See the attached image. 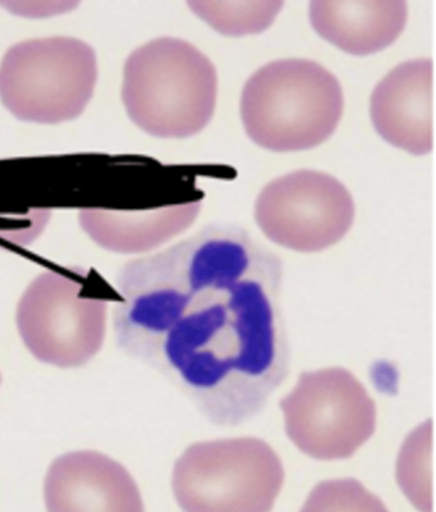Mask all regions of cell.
I'll list each match as a JSON object with an SVG mask.
<instances>
[{
    "label": "cell",
    "mask_w": 436,
    "mask_h": 512,
    "mask_svg": "<svg viewBox=\"0 0 436 512\" xmlns=\"http://www.w3.org/2000/svg\"><path fill=\"white\" fill-rule=\"evenodd\" d=\"M282 263L234 228H206L126 264L119 346L177 384L209 422L237 427L289 373Z\"/></svg>",
    "instance_id": "obj_1"
},
{
    "label": "cell",
    "mask_w": 436,
    "mask_h": 512,
    "mask_svg": "<svg viewBox=\"0 0 436 512\" xmlns=\"http://www.w3.org/2000/svg\"><path fill=\"white\" fill-rule=\"evenodd\" d=\"M108 300L81 269L40 274L21 297L17 326L43 363L81 367L102 349Z\"/></svg>",
    "instance_id": "obj_6"
},
{
    "label": "cell",
    "mask_w": 436,
    "mask_h": 512,
    "mask_svg": "<svg viewBox=\"0 0 436 512\" xmlns=\"http://www.w3.org/2000/svg\"><path fill=\"white\" fill-rule=\"evenodd\" d=\"M44 495L48 512H144L131 474L94 451L58 457L45 478Z\"/></svg>",
    "instance_id": "obj_9"
},
{
    "label": "cell",
    "mask_w": 436,
    "mask_h": 512,
    "mask_svg": "<svg viewBox=\"0 0 436 512\" xmlns=\"http://www.w3.org/2000/svg\"><path fill=\"white\" fill-rule=\"evenodd\" d=\"M434 64L431 59L399 64L371 95V121L389 144L415 155L434 145Z\"/></svg>",
    "instance_id": "obj_10"
},
{
    "label": "cell",
    "mask_w": 436,
    "mask_h": 512,
    "mask_svg": "<svg viewBox=\"0 0 436 512\" xmlns=\"http://www.w3.org/2000/svg\"><path fill=\"white\" fill-rule=\"evenodd\" d=\"M94 49L73 38L36 39L13 45L0 63V100L18 120H75L94 94Z\"/></svg>",
    "instance_id": "obj_5"
},
{
    "label": "cell",
    "mask_w": 436,
    "mask_h": 512,
    "mask_svg": "<svg viewBox=\"0 0 436 512\" xmlns=\"http://www.w3.org/2000/svg\"><path fill=\"white\" fill-rule=\"evenodd\" d=\"M281 409L289 440L315 460L348 459L375 432V402L343 368L302 373Z\"/></svg>",
    "instance_id": "obj_7"
},
{
    "label": "cell",
    "mask_w": 436,
    "mask_h": 512,
    "mask_svg": "<svg viewBox=\"0 0 436 512\" xmlns=\"http://www.w3.org/2000/svg\"><path fill=\"white\" fill-rule=\"evenodd\" d=\"M255 218L275 244L316 253L347 235L355 203L334 177L305 169L270 182L256 200Z\"/></svg>",
    "instance_id": "obj_8"
},
{
    "label": "cell",
    "mask_w": 436,
    "mask_h": 512,
    "mask_svg": "<svg viewBox=\"0 0 436 512\" xmlns=\"http://www.w3.org/2000/svg\"><path fill=\"white\" fill-rule=\"evenodd\" d=\"M301 512H389L359 480L333 479L318 484Z\"/></svg>",
    "instance_id": "obj_15"
},
{
    "label": "cell",
    "mask_w": 436,
    "mask_h": 512,
    "mask_svg": "<svg viewBox=\"0 0 436 512\" xmlns=\"http://www.w3.org/2000/svg\"><path fill=\"white\" fill-rule=\"evenodd\" d=\"M344 107L339 81L306 59L266 64L243 89L241 117L247 135L277 153L315 148L334 134Z\"/></svg>",
    "instance_id": "obj_3"
},
{
    "label": "cell",
    "mask_w": 436,
    "mask_h": 512,
    "mask_svg": "<svg viewBox=\"0 0 436 512\" xmlns=\"http://www.w3.org/2000/svg\"><path fill=\"white\" fill-rule=\"evenodd\" d=\"M188 6L196 16L220 34L243 36L260 34L273 24L281 12V0L263 2H204L192 0Z\"/></svg>",
    "instance_id": "obj_13"
},
{
    "label": "cell",
    "mask_w": 436,
    "mask_h": 512,
    "mask_svg": "<svg viewBox=\"0 0 436 512\" xmlns=\"http://www.w3.org/2000/svg\"><path fill=\"white\" fill-rule=\"evenodd\" d=\"M201 201L141 212L82 209L84 231L102 248L121 254L145 253L185 232L195 222Z\"/></svg>",
    "instance_id": "obj_12"
},
{
    "label": "cell",
    "mask_w": 436,
    "mask_h": 512,
    "mask_svg": "<svg viewBox=\"0 0 436 512\" xmlns=\"http://www.w3.org/2000/svg\"><path fill=\"white\" fill-rule=\"evenodd\" d=\"M217 94L214 64L185 40L156 39L127 59L123 103L132 122L149 135L199 134L213 117Z\"/></svg>",
    "instance_id": "obj_2"
},
{
    "label": "cell",
    "mask_w": 436,
    "mask_h": 512,
    "mask_svg": "<svg viewBox=\"0 0 436 512\" xmlns=\"http://www.w3.org/2000/svg\"><path fill=\"white\" fill-rule=\"evenodd\" d=\"M284 469L260 438L195 443L174 465L172 486L185 512H270Z\"/></svg>",
    "instance_id": "obj_4"
},
{
    "label": "cell",
    "mask_w": 436,
    "mask_h": 512,
    "mask_svg": "<svg viewBox=\"0 0 436 512\" xmlns=\"http://www.w3.org/2000/svg\"><path fill=\"white\" fill-rule=\"evenodd\" d=\"M315 31L353 56L380 52L402 34L407 21L403 0H316L310 4Z\"/></svg>",
    "instance_id": "obj_11"
},
{
    "label": "cell",
    "mask_w": 436,
    "mask_h": 512,
    "mask_svg": "<svg viewBox=\"0 0 436 512\" xmlns=\"http://www.w3.org/2000/svg\"><path fill=\"white\" fill-rule=\"evenodd\" d=\"M431 424H424L403 446L398 479L403 491L422 512H431Z\"/></svg>",
    "instance_id": "obj_14"
}]
</instances>
